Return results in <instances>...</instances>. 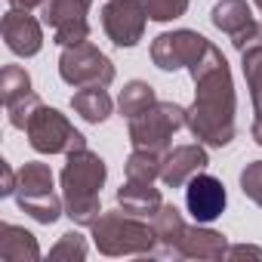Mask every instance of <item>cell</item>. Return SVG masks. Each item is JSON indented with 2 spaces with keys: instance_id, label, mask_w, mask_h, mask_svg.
Here are the masks:
<instances>
[{
  "instance_id": "18",
  "label": "cell",
  "mask_w": 262,
  "mask_h": 262,
  "mask_svg": "<svg viewBox=\"0 0 262 262\" xmlns=\"http://www.w3.org/2000/svg\"><path fill=\"white\" fill-rule=\"evenodd\" d=\"M151 228H155V234H158V250L155 253H161V256H176V250H179V241H182V234H185V219H182V213L173 207V204H164L155 216H151Z\"/></svg>"
},
{
  "instance_id": "8",
  "label": "cell",
  "mask_w": 262,
  "mask_h": 262,
  "mask_svg": "<svg viewBox=\"0 0 262 262\" xmlns=\"http://www.w3.org/2000/svg\"><path fill=\"white\" fill-rule=\"evenodd\" d=\"M210 47V40L198 31H188V28H179V31H167V34H158L151 40V62L161 68V71H179V68H191L204 50Z\"/></svg>"
},
{
  "instance_id": "13",
  "label": "cell",
  "mask_w": 262,
  "mask_h": 262,
  "mask_svg": "<svg viewBox=\"0 0 262 262\" xmlns=\"http://www.w3.org/2000/svg\"><path fill=\"white\" fill-rule=\"evenodd\" d=\"M0 31H4L10 53H16V56L28 59V56H37L43 47V28L28 10H10L4 16V22H0Z\"/></svg>"
},
{
  "instance_id": "4",
  "label": "cell",
  "mask_w": 262,
  "mask_h": 262,
  "mask_svg": "<svg viewBox=\"0 0 262 262\" xmlns=\"http://www.w3.org/2000/svg\"><path fill=\"white\" fill-rule=\"evenodd\" d=\"M16 204H19L22 213H28L34 222H43V225H53L62 216L65 198H59L56 188H53V170H50V164L28 161V164L19 167Z\"/></svg>"
},
{
  "instance_id": "12",
  "label": "cell",
  "mask_w": 262,
  "mask_h": 262,
  "mask_svg": "<svg viewBox=\"0 0 262 262\" xmlns=\"http://www.w3.org/2000/svg\"><path fill=\"white\" fill-rule=\"evenodd\" d=\"M225 204H228V194H225V185L216 176H210V173L201 170V173H194L185 182V207L194 216V222L207 225V222L219 219L222 210H225Z\"/></svg>"
},
{
  "instance_id": "16",
  "label": "cell",
  "mask_w": 262,
  "mask_h": 262,
  "mask_svg": "<svg viewBox=\"0 0 262 262\" xmlns=\"http://www.w3.org/2000/svg\"><path fill=\"white\" fill-rule=\"evenodd\" d=\"M117 207L129 216H155L164 201H161V191L155 188V182H136V179H126L120 188H117Z\"/></svg>"
},
{
  "instance_id": "26",
  "label": "cell",
  "mask_w": 262,
  "mask_h": 262,
  "mask_svg": "<svg viewBox=\"0 0 262 262\" xmlns=\"http://www.w3.org/2000/svg\"><path fill=\"white\" fill-rule=\"evenodd\" d=\"M40 105H43V102H40V96H37V93H28V96H22L19 102L7 105V111H10V126L25 129V126H28V120H31V114H34Z\"/></svg>"
},
{
  "instance_id": "9",
  "label": "cell",
  "mask_w": 262,
  "mask_h": 262,
  "mask_svg": "<svg viewBox=\"0 0 262 262\" xmlns=\"http://www.w3.org/2000/svg\"><path fill=\"white\" fill-rule=\"evenodd\" d=\"M93 0H47L43 4V22L53 28V37L59 47H74L90 40V13Z\"/></svg>"
},
{
  "instance_id": "27",
  "label": "cell",
  "mask_w": 262,
  "mask_h": 262,
  "mask_svg": "<svg viewBox=\"0 0 262 262\" xmlns=\"http://www.w3.org/2000/svg\"><path fill=\"white\" fill-rule=\"evenodd\" d=\"M241 191L256 207H262V161H253L241 170Z\"/></svg>"
},
{
  "instance_id": "2",
  "label": "cell",
  "mask_w": 262,
  "mask_h": 262,
  "mask_svg": "<svg viewBox=\"0 0 262 262\" xmlns=\"http://www.w3.org/2000/svg\"><path fill=\"white\" fill-rule=\"evenodd\" d=\"M105 176H108L105 161L90 148L68 155V164L62 167V198H65V216L71 222L93 228V222L102 216L99 191L105 185Z\"/></svg>"
},
{
  "instance_id": "19",
  "label": "cell",
  "mask_w": 262,
  "mask_h": 262,
  "mask_svg": "<svg viewBox=\"0 0 262 262\" xmlns=\"http://www.w3.org/2000/svg\"><path fill=\"white\" fill-rule=\"evenodd\" d=\"M71 108H74V114H80L86 123H102V120H108L114 102H111V96L105 93V86H80V90L71 96Z\"/></svg>"
},
{
  "instance_id": "6",
  "label": "cell",
  "mask_w": 262,
  "mask_h": 262,
  "mask_svg": "<svg viewBox=\"0 0 262 262\" xmlns=\"http://www.w3.org/2000/svg\"><path fill=\"white\" fill-rule=\"evenodd\" d=\"M25 133H28L31 148L40 155H71V151L86 148V139L68 123V117L56 108H47V105H40L31 114Z\"/></svg>"
},
{
  "instance_id": "17",
  "label": "cell",
  "mask_w": 262,
  "mask_h": 262,
  "mask_svg": "<svg viewBox=\"0 0 262 262\" xmlns=\"http://www.w3.org/2000/svg\"><path fill=\"white\" fill-rule=\"evenodd\" d=\"M0 259L4 262H37L40 259L37 237L13 222H0Z\"/></svg>"
},
{
  "instance_id": "7",
  "label": "cell",
  "mask_w": 262,
  "mask_h": 262,
  "mask_svg": "<svg viewBox=\"0 0 262 262\" xmlns=\"http://www.w3.org/2000/svg\"><path fill=\"white\" fill-rule=\"evenodd\" d=\"M59 74L68 86H77V90L80 86H108L114 80V65L99 47L83 40L74 47H62Z\"/></svg>"
},
{
  "instance_id": "25",
  "label": "cell",
  "mask_w": 262,
  "mask_h": 262,
  "mask_svg": "<svg viewBox=\"0 0 262 262\" xmlns=\"http://www.w3.org/2000/svg\"><path fill=\"white\" fill-rule=\"evenodd\" d=\"M142 7L151 22H173V19L185 16L188 0H142Z\"/></svg>"
},
{
  "instance_id": "11",
  "label": "cell",
  "mask_w": 262,
  "mask_h": 262,
  "mask_svg": "<svg viewBox=\"0 0 262 262\" xmlns=\"http://www.w3.org/2000/svg\"><path fill=\"white\" fill-rule=\"evenodd\" d=\"M213 25L228 34V40L234 43V50H250L256 43H262V28L259 22L253 19L250 7L244 0H219L213 7Z\"/></svg>"
},
{
  "instance_id": "22",
  "label": "cell",
  "mask_w": 262,
  "mask_h": 262,
  "mask_svg": "<svg viewBox=\"0 0 262 262\" xmlns=\"http://www.w3.org/2000/svg\"><path fill=\"white\" fill-rule=\"evenodd\" d=\"M161 161L164 158L155 151L133 148V155L123 164V173H126V179H136V182H155V179H161Z\"/></svg>"
},
{
  "instance_id": "15",
  "label": "cell",
  "mask_w": 262,
  "mask_h": 262,
  "mask_svg": "<svg viewBox=\"0 0 262 262\" xmlns=\"http://www.w3.org/2000/svg\"><path fill=\"white\" fill-rule=\"evenodd\" d=\"M225 253H228L225 234H219L213 228H204L201 222L185 228V234L179 241V250H176V256H182V259H225Z\"/></svg>"
},
{
  "instance_id": "5",
  "label": "cell",
  "mask_w": 262,
  "mask_h": 262,
  "mask_svg": "<svg viewBox=\"0 0 262 262\" xmlns=\"http://www.w3.org/2000/svg\"><path fill=\"white\" fill-rule=\"evenodd\" d=\"M185 126V108L176 102H155L148 105L142 114L129 117V142L133 148L142 151H155V155H167L170 151V139L173 133Z\"/></svg>"
},
{
  "instance_id": "3",
  "label": "cell",
  "mask_w": 262,
  "mask_h": 262,
  "mask_svg": "<svg viewBox=\"0 0 262 262\" xmlns=\"http://www.w3.org/2000/svg\"><path fill=\"white\" fill-rule=\"evenodd\" d=\"M93 244L105 256H142L158 250V234L139 216L114 210L93 222Z\"/></svg>"
},
{
  "instance_id": "32",
  "label": "cell",
  "mask_w": 262,
  "mask_h": 262,
  "mask_svg": "<svg viewBox=\"0 0 262 262\" xmlns=\"http://www.w3.org/2000/svg\"><path fill=\"white\" fill-rule=\"evenodd\" d=\"M256 7H259V13H262V0H256Z\"/></svg>"
},
{
  "instance_id": "14",
  "label": "cell",
  "mask_w": 262,
  "mask_h": 262,
  "mask_svg": "<svg viewBox=\"0 0 262 262\" xmlns=\"http://www.w3.org/2000/svg\"><path fill=\"white\" fill-rule=\"evenodd\" d=\"M207 164H210V158H207V151H204L201 142H198V145H176V148L167 151L164 161H161V182H164L167 188H182V185H185L194 173H201Z\"/></svg>"
},
{
  "instance_id": "30",
  "label": "cell",
  "mask_w": 262,
  "mask_h": 262,
  "mask_svg": "<svg viewBox=\"0 0 262 262\" xmlns=\"http://www.w3.org/2000/svg\"><path fill=\"white\" fill-rule=\"evenodd\" d=\"M43 4H47V0H10L13 10H28V13H31L34 7H43Z\"/></svg>"
},
{
  "instance_id": "28",
  "label": "cell",
  "mask_w": 262,
  "mask_h": 262,
  "mask_svg": "<svg viewBox=\"0 0 262 262\" xmlns=\"http://www.w3.org/2000/svg\"><path fill=\"white\" fill-rule=\"evenodd\" d=\"M225 259H259V262H262V250H259V247H247V244H241V247H228Z\"/></svg>"
},
{
  "instance_id": "24",
  "label": "cell",
  "mask_w": 262,
  "mask_h": 262,
  "mask_svg": "<svg viewBox=\"0 0 262 262\" xmlns=\"http://www.w3.org/2000/svg\"><path fill=\"white\" fill-rule=\"evenodd\" d=\"M50 259L53 262H80V259H86V237L83 234H77V231H65L62 237H59V244L50 250Z\"/></svg>"
},
{
  "instance_id": "29",
  "label": "cell",
  "mask_w": 262,
  "mask_h": 262,
  "mask_svg": "<svg viewBox=\"0 0 262 262\" xmlns=\"http://www.w3.org/2000/svg\"><path fill=\"white\" fill-rule=\"evenodd\" d=\"M0 170H4V188H0V194H16V182H19V173L10 170V164H0Z\"/></svg>"
},
{
  "instance_id": "10",
  "label": "cell",
  "mask_w": 262,
  "mask_h": 262,
  "mask_svg": "<svg viewBox=\"0 0 262 262\" xmlns=\"http://www.w3.org/2000/svg\"><path fill=\"white\" fill-rule=\"evenodd\" d=\"M145 19L142 0H108L102 10V28L114 47H136L145 34Z\"/></svg>"
},
{
  "instance_id": "1",
  "label": "cell",
  "mask_w": 262,
  "mask_h": 262,
  "mask_svg": "<svg viewBox=\"0 0 262 262\" xmlns=\"http://www.w3.org/2000/svg\"><path fill=\"white\" fill-rule=\"evenodd\" d=\"M194 80V102L185 108V126L210 148H225L234 139V80L225 56L210 43L188 68Z\"/></svg>"
},
{
  "instance_id": "21",
  "label": "cell",
  "mask_w": 262,
  "mask_h": 262,
  "mask_svg": "<svg viewBox=\"0 0 262 262\" xmlns=\"http://www.w3.org/2000/svg\"><path fill=\"white\" fill-rule=\"evenodd\" d=\"M158 102V96H155V86L151 83H145V80H129L123 90H120V99H117V108H120V114L129 120V117H136V114H142L148 105H155Z\"/></svg>"
},
{
  "instance_id": "31",
  "label": "cell",
  "mask_w": 262,
  "mask_h": 262,
  "mask_svg": "<svg viewBox=\"0 0 262 262\" xmlns=\"http://www.w3.org/2000/svg\"><path fill=\"white\" fill-rule=\"evenodd\" d=\"M253 139L262 145V120H253Z\"/></svg>"
},
{
  "instance_id": "23",
  "label": "cell",
  "mask_w": 262,
  "mask_h": 262,
  "mask_svg": "<svg viewBox=\"0 0 262 262\" xmlns=\"http://www.w3.org/2000/svg\"><path fill=\"white\" fill-rule=\"evenodd\" d=\"M28 93H34V90H31V77L22 65H7L0 71V99H4V105H13Z\"/></svg>"
},
{
  "instance_id": "20",
  "label": "cell",
  "mask_w": 262,
  "mask_h": 262,
  "mask_svg": "<svg viewBox=\"0 0 262 262\" xmlns=\"http://www.w3.org/2000/svg\"><path fill=\"white\" fill-rule=\"evenodd\" d=\"M241 68H244V77H247V90H250V99H253L256 120H262V43L241 53Z\"/></svg>"
}]
</instances>
